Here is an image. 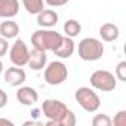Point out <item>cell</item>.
<instances>
[{"label": "cell", "instance_id": "cell-2", "mask_svg": "<svg viewBox=\"0 0 126 126\" xmlns=\"http://www.w3.org/2000/svg\"><path fill=\"white\" fill-rule=\"evenodd\" d=\"M62 37L64 36L58 31H53L50 28H40V30L33 33L31 45L36 49H40V50H45V52H47V50L53 52L59 46V43L62 42Z\"/></svg>", "mask_w": 126, "mask_h": 126}, {"label": "cell", "instance_id": "cell-4", "mask_svg": "<svg viewBox=\"0 0 126 126\" xmlns=\"http://www.w3.org/2000/svg\"><path fill=\"white\" fill-rule=\"evenodd\" d=\"M74 99L88 113H95L101 107V99H99L98 94L95 91H92L91 88H88V86L77 88L76 92H74Z\"/></svg>", "mask_w": 126, "mask_h": 126}, {"label": "cell", "instance_id": "cell-21", "mask_svg": "<svg viewBox=\"0 0 126 126\" xmlns=\"http://www.w3.org/2000/svg\"><path fill=\"white\" fill-rule=\"evenodd\" d=\"M8 50H9V40L0 36V58L5 56L8 53Z\"/></svg>", "mask_w": 126, "mask_h": 126}, {"label": "cell", "instance_id": "cell-9", "mask_svg": "<svg viewBox=\"0 0 126 126\" xmlns=\"http://www.w3.org/2000/svg\"><path fill=\"white\" fill-rule=\"evenodd\" d=\"M16 99L21 105L25 107H33L36 105V102L39 101V94L34 88L31 86H19V89L16 91Z\"/></svg>", "mask_w": 126, "mask_h": 126}, {"label": "cell", "instance_id": "cell-3", "mask_svg": "<svg viewBox=\"0 0 126 126\" xmlns=\"http://www.w3.org/2000/svg\"><path fill=\"white\" fill-rule=\"evenodd\" d=\"M77 53L83 61H98L104 55V43L95 37H85L79 42Z\"/></svg>", "mask_w": 126, "mask_h": 126}, {"label": "cell", "instance_id": "cell-24", "mask_svg": "<svg viewBox=\"0 0 126 126\" xmlns=\"http://www.w3.org/2000/svg\"><path fill=\"white\" fill-rule=\"evenodd\" d=\"M0 125H6V126H14L15 123L9 119H5V117H0Z\"/></svg>", "mask_w": 126, "mask_h": 126}, {"label": "cell", "instance_id": "cell-12", "mask_svg": "<svg viewBox=\"0 0 126 126\" xmlns=\"http://www.w3.org/2000/svg\"><path fill=\"white\" fill-rule=\"evenodd\" d=\"M74 50H76V43H74V40H73L71 37H68V36H64V37H62V42H61L59 46L53 50V53H55L58 58H61V59H68V58H71V55L74 53Z\"/></svg>", "mask_w": 126, "mask_h": 126}, {"label": "cell", "instance_id": "cell-22", "mask_svg": "<svg viewBox=\"0 0 126 126\" xmlns=\"http://www.w3.org/2000/svg\"><path fill=\"white\" fill-rule=\"evenodd\" d=\"M70 0H45V3L50 8H61V6H65Z\"/></svg>", "mask_w": 126, "mask_h": 126}, {"label": "cell", "instance_id": "cell-10", "mask_svg": "<svg viewBox=\"0 0 126 126\" xmlns=\"http://www.w3.org/2000/svg\"><path fill=\"white\" fill-rule=\"evenodd\" d=\"M47 64V56H46V52L45 50H40V49H36L33 47L28 53V61H27V65L33 70V71H40L46 67Z\"/></svg>", "mask_w": 126, "mask_h": 126}, {"label": "cell", "instance_id": "cell-5", "mask_svg": "<svg viewBox=\"0 0 126 126\" xmlns=\"http://www.w3.org/2000/svg\"><path fill=\"white\" fill-rule=\"evenodd\" d=\"M45 82L50 86L62 85L68 77V68L64 62L61 61H52L45 67Z\"/></svg>", "mask_w": 126, "mask_h": 126}, {"label": "cell", "instance_id": "cell-23", "mask_svg": "<svg viewBox=\"0 0 126 126\" xmlns=\"http://www.w3.org/2000/svg\"><path fill=\"white\" fill-rule=\"evenodd\" d=\"M6 104H8V94L3 89H0V110L5 108Z\"/></svg>", "mask_w": 126, "mask_h": 126}, {"label": "cell", "instance_id": "cell-14", "mask_svg": "<svg viewBox=\"0 0 126 126\" xmlns=\"http://www.w3.org/2000/svg\"><path fill=\"white\" fill-rule=\"evenodd\" d=\"M19 34V25L12 21V19H5L3 22H0V36L11 40V39H16Z\"/></svg>", "mask_w": 126, "mask_h": 126}, {"label": "cell", "instance_id": "cell-11", "mask_svg": "<svg viewBox=\"0 0 126 126\" xmlns=\"http://www.w3.org/2000/svg\"><path fill=\"white\" fill-rule=\"evenodd\" d=\"M59 16L53 9H43L37 14V25L40 28H52L58 24Z\"/></svg>", "mask_w": 126, "mask_h": 126}, {"label": "cell", "instance_id": "cell-15", "mask_svg": "<svg viewBox=\"0 0 126 126\" xmlns=\"http://www.w3.org/2000/svg\"><path fill=\"white\" fill-rule=\"evenodd\" d=\"M99 36L104 42H114L120 36V30L113 22H105L99 27Z\"/></svg>", "mask_w": 126, "mask_h": 126}, {"label": "cell", "instance_id": "cell-6", "mask_svg": "<svg viewBox=\"0 0 126 126\" xmlns=\"http://www.w3.org/2000/svg\"><path fill=\"white\" fill-rule=\"evenodd\" d=\"M91 86L96 91L102 92H111L117 86V79L113 73L108 70H95L91 74Z\"/></svg>", "mask_w": 126, "mask_h": 126}, {"label": "cell", "instance_id": "cell-7", "mask_svg": "<svg viewBox=\"0 0 126 126\" xmlns=\"http://www.w3.org/2000/svg\"><path fill=\"white\" fill-rule=\"evenodd\" d=\"M28 53H30V49L27 47L25 42L21 40V39H16L14 42V45L9 47V59H11L12 64L16 65V67L27 65Z\"/></svg>", "mask_w": 126, "mask_h": 126}, {"label": "cell", "instance_id": "cell-19", "mask_svg": "<svg viewBox=\"0 0 126 126\" xmlns=\"http://www.w3.org/2000/svg\"><path fill=\"white\" fill-rule=\"evenodd\" d=\"M114 76H116V79H119L120 82H126V61H120L119 64H117Z\"/></svg>", "mask_w": 126, "mask_h": 126}, {"label": "cell", "instance_id": "cell-13", "mask_svg": "<svg viewBox=\"0 0 126 126\" xmlns=\"http://www.w3.org/2000/svg\"><path fill=\"white\" fill-rule=\"evenodd\" d=\"M18 12H19L18 0H0V18L11 19L16 16Z\"/></svg>", "mask_w": 126, "mask_h": 126}, {"label": "cell", "instance_id": "cell-25", "mask_svg": "<svg viewBox=\"0 0 126 126\" xmlns=\"http://www.w3.org/2000/svg\"><path fill=\"white\" fill-rule=\"evenodd\" d=\"M3 73V62H2V59H0V74Z\"/></svg>", "mask_w": 126, "mask_h": 126}, {"label": "cell", "instance_id": "cell-1", "mask_svg": "<svg viewBox=\"0 0 126 126\" xmlns=\"http://www.w3.org/2000/svg\"><path fill=\"white\" fill-rule=\"evenodd\" d=\"M40 111L47 119L46 125L53 126H74L76 125V116L74 113L59 99H45Z\"/></svg>", "mask_w": 126, "mask_h": 126}, {"label": "cell", "instance_id": "cell-20", "mask_svg": "<svg viewBox=\"0 0 126 126\" xmlns=\"http://www.w3.org/2000/svg\"><path fill=\"white\" fill-rule=\"evenodd\" d=\"M111 125L114 126H126V110H120L114 119L111 120Z\"/></svg>", "mask_w": 126, "mask_h": 126}, {"label": "cell", "instance_id": "cell-16", "mask_svg": "<svg viewBox=\"0 0 126 126\" xmlns=\"http://www.w3.org/2000/svg\"><path fill=\"white\" fill-rule=\"evenodd\" d=\"M64 33L68 37H76L82 33V24L77 19H67L64 22Z\"/></svg>", "mask_w": 126, "mask_h": 126}, {"label": "cell", "instance_id": "cell-17", "mask_svg": "<svg viewBox=\"0 0 126 126\" xmlns=\"http://www.w3.org/2000/svg\"><path fill=\"white\" fill-rule=\"evenodd\" d=\"M25 11L31 15H37L40 11L45 9V0H21Z\"/></svg>", "mask_w": 126, "mask_h": 126}, {"label": "cell", "instance_id": "cell-8", "mask_svg": "<svg viewBox=\"0 0 126 126\" xmlns=\"http://www.w3.org/2000/svg\"><path fill=\"white\" fill-rule=\"evenodd\" d=\"M5 82L12 86V88H19L21 85H24V82L27 80V74L25 71L22 70V67H9L6 71H5Z\"/></svg>", "mask_w": 126, "mask_h": 126}, {"label": "cell", "instance_id": "cell-18", "mask_svg": "<svg viewBox=\"0 0 126 126\" xmlns=\"http://www.w3.org/2000/svg\"><path fill=\"white\" fill-rule=\"evenodd\" d=\"M94 126H111V119L107 114H95L92 119Z\"/></svg>", "mask_w": 126, "mask_h": 126}]
</instances>
